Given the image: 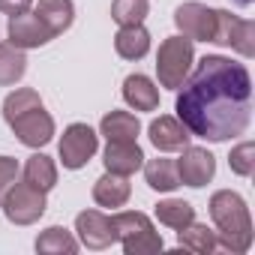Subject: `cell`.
<instances>
[{"instance_id":"8992f818","label":"cell","mask_w":255,"mask_h":255,"mask_svg":"<svg viewBox=\"0 0 255 255\" xmlns=\"http://www.w3.org/2000/svg\"><path fill=\"white\" fill-rule=\"evenodd\" d=\"M96 147H99V135L90 129L87 123H72V126H66V129H63V138H60V162H63V168H69V171L84 168V165L93 159Z\"/></svg>"},{"instance_id":"7402d4cb","label":"cell","mask_w":255,"mask_h":255,"mask_svg":"<svg viewBox=\"0 0 255 255\" xmlns=\"http://www.w3.org/2000/svg\"><path fill=\"white\" fill-rule=\"evenodd\" d=\"M177 246L189 249L195 255H210L213 249H219L216 246V231L207 228V225H201V222H189L186 228H180L177 231Z\"/></svg>"},{"instance_id":"484cf974","label":"cell","mask_w":255,"mask_h":255,"mask_svg":"<svg viewBox=\"0 0 255 255\" xmlns=\"http://www.w3.org/2000/svg\"><path fill=\"white\" fill-rule=\"evenodd\" d=\"M150 12L147 0H114L111 3V18L120 27H129V24H141Z\"/></svg>"},{"instance_id":"44dd1931","label":"cell","mask_w":255,"mask_h":255,"mask_svg":"<svg viewBox=\"0 0 255 255\" xmlns=\"http://www.w3.org/2000/svg\"><path fill=\"white\" fill-rule=\"evenodd\" d=\"M24 183H30L39 192L54 189L57 186V165H54V159L45 156V153H33L27 159V165H24Z\"/></svg>"},{"instance_id":"d6986e66","label":"cell","mask_w":255,"mask_h":255,"mask_svg":"<svg viewBox=\"0 0 255 255\" xmlns=\"http://www.w3.org/2000/svg\"><path fill=\"white\" fill-rule=\"evenodd\" d=\"M114 48L123 60H141L150 51V33L141 24H129V27H120L114 36Z\"/></svg>"},{"instance_id":"52a82bcc","label":"cell","mask_w":255,"mask_h":255,"mask_svg":"<svg viewBox=\"0 0 255 255\" xmlns=\"http://www.w3.org/2000/svg\"><path fill=\"white\" fill-rule=\"evenodd\" d=\"M213 42L216 45H228L234 48L240 57H252L255 54V24L246 18L231 15L228 9H216V30H213Z\"/></svg>"},{"instance_id":"4316f807","label":"cell","mask_w":255,"mask_h":255,"mask_svg":"<svg viewBox=\"0 0 255 255\" xmlns=\"http://www.w3.org/2000/svg\"><path fill=\"white\" fill-rule=\"evenodd\" d=\"M36 105H42L39 93H36V90H30V87H18V90H12V93L3 99V120L9 123L12 117H18V114L30 111V108H36Z\"/></svg>"},{"instance_id":"2e32d148","label":"cell","mask_w":255,"mask_h":255,"mask_svg":"<svg viewBox=\"0 0 255 255\" xmlns=\"http://www.w3.org/2000/svg\"><path fill=\"white\" fill-rule=\"evenodd\" d=\"M132 195V186H129V177L123 174H114V171H105L96 183H93V201L99 207H123Z\"/></svg>"},{"instance_id":"f546056e","label":"cell","mask_w":255,"mask_h":255,"mask_svg":"<svg viewBox=\"0 0 255 255\" xmlns=\"http://www.w3.org/2000/svg\"><path fill=\"white\" fill-rule=\"evenodd\" d=\"M33 0H0V12L6 15H18V12H27Z\"/></svg>"},{"instance_id":"30bf717a","label":"cell","mask_w":255,"mask_h":255,"mask_svg":"<svg viewBox=\"0 0 255 255\" xmlns=\"http://www.w3.org/2000/svg\"><path fill=\"white\" fill-rule=\"evenodd\" d=\"M174 165H177L180 183L183 186H192V189L207 186L213 180V174H216V159H213V153L207 147H189L186 144L183 153H180V159Z\"/></svg>"},{"instance_id":"ac0fdd59","label":"cell","mask_w":255,"mask_h":255,"mask_svg":"<svg viewBox=\"0 0 255 255\" xmlns=\"http://www.w3.org/2000/svg\"><path fill=\"white\" fill-rule=\"evenodd\" d=\"M138 132L141 123L129 111H111L99 123V135H105L108 141H138Z\"/></svg>"},{"instance_id":"9a60e30c","label":"cell","mask_w":255,"mask_h":255,"mask_svg":"<svg viewBox=\"0 0 255 255\" xmlns=\"http://www.w3.org/2000/svg\"><path fill=\"white\" fill-rule=\"evenodd\" d=\"M123 99H126V105L135 108V111H156L159 108V87L147 75H141V72L126 75V81H123Z\"/></svg>"},{"instance_id":"3957f363","label":"cell","mask_w":255,"mask_h":255,"mask_svg":"<svg viewBox=\"0 0 255 255\" xmlns=\"http://www.w3.org/2000/svg\"><path fill=\"white\" fill-rule=\"evenodd\" d=\"M111 222H114L117 240H120V246H123L126 255H153V252H159L165 246L162 243V234L153 228L150 216L141 213V210L114 213Z\"/></svg>"},{"instance_id":"5bb4252c","label":"cell","mask_w":255,"mask_h":255,"mask_svg":"<svg viewBox=\"0 0 255 255\" xmlns=\"http://www.w3.org/2000/svg\"><path fill=\"white\" fill-rule=\"evenodd\" d=\"M102 162H105V171L132 177L144 165V150L138 147V141H108Z\"/></svg>"},{"instance_id":"277c9868","label":"cell","mask_w":255,"mask_h":255,"mask_svg":"<svg viewBox=\"0 0 255 255\" xmlns=\"http://www.w3.org/2000/svg\"><path fill=\"white\" fill-rule=\"evenodd\" d=\"M192 60H195L192 39H186V36H168L159 45V54H156L159 84L168 87V90H177L186 81V75L192 72Z\"/></svg>"},{"instance_id":"ba28073f","label":"cell","mask_w":255,"mask_h":255,"mask_svg":"<svg viewBox=\"0 0 255 255\" xmlns=\"http://www.w3.org/2000/svg\"><path fill=\"white\" fill-rule=\"evenodd\" d=\"M9 129L24 147H45L54 138V117L45 111V105H36L18 117L9 120Z\"/></svg>"},{"instance_id":"e0dca14e","label":"cell","mask_w":255,"mask_h":255,"mask_svg":"<svg viewBox=\"0 0 255 255\" xmlns=\"http://www.w3.org/2000/svg\"><path fill=\"white\" fill-rule=\"evenodd\" d=\"M33 12L42 18V24L51 30V36H60L63 30L72 27L75 3H72V0H39Z\"/></svg>"},{"instance_id":"4fadbf2b","label":"cell","mask_w":255,"mask_h":255,"mask_svg":"<svg viewBox=\"0 0 255 255\" xmlns=\"http://www.w3.org/2000/svg\"><path fill=\"white\" fill-rule=\"evenodd\" d=\"M147 135H150V144L159 150V153H174V150H183L189 144V129L171 114H159L156 120H150L147 126Z\"/></svg>"},{"instance_id":"cb8c5ba5","label":"cell","mask_w":255,"mask_h":255,"mask_svg":"<svg viewBox=\"0 0 255 255\" xmlns=\"http://www.w3.org/2000/svg\"><path fill=\"white\" fill-rule=\"evenodd\" d=\"M27 72V57L21 48H15L12 42H0V87H9L15 81H21Z\"/></svg>"},{"instance_id":"ffe728a7","label":"cell","mask_w":255,"mask_h":255,"mask_svg":"<svg viewBox=\"0 0 255 255\" xmlns=\"http://www.w3.org/2000/svg\"><path fill=\"white\" fill-rule=\"evenodd\" d=\"M141 168H144V180H147V186L156 189V192H174V189L180 186V177H177V165H174V159L156 156V159L144 162Z\"/></svg>"},{"instance_id":"5b68a950","label":"cell","mask_w":255,"mask_h":255,"mask_svg":"<svg viewBox=\"0 0 255 255\" xmlns=\"http://www.w3.org/2000/svg\"><path fill=\"white\" fill-rule=\"evenodd\" d=\"M0 207H3L6 219L15 222V225H33L42 219L45 213V192L33 189L30 183H12L3 198H0Z\"/></svg>"},{"instance_id":"83f0119b","label":"cell","mask_w":255,"mask_h":255,"mask_svg":"<svg viewBox=\"0 0 255 255\" xmlns=\"http://www.w3.org/2000/svg\"><path fill=\"white\" fill-rule=\"evenodd\" d=\"M228 165H231V171H234V174L249 177V174L255 171V144H252V141H240V144L231 150Z\"/></svg>"},{"instance_id":"7c38bea8","label":"cell","mask_w":255,"mask_h":255,"mask_svg":"<svg viewBox=\"0 0 255 255\" xmlns=\"http://www.w3.org/2000/svg\"><path fill=\"white\" fill-rule=\"evenodd\" d=\"M75 234L87 249H108L111 243H117L114 222L102 210H81L75 216Z\"/></svg>"},{"instance_id":"603a6c76","label":"cell","mask_w":255,"mask_h":255,"mask_svg":"<svg viewBox=\"0 0 255 255\" xmlns=\"http://www.w3.org/2000/svg\"><path fill=\"white\" fill-rule=\"evenodd\" d=\"M36 252H42V255H75L78 240L72 237V231H66L60 225H51L36 237Z\"/></svg>"},{"instance_id":"d4e9b609","label":"cell","mask_w":255,"mask_h":255,"mask_svg":"<svg viewBox=\"0 0 255 255\" xmlns=\"http://www.w3.org/2000/svg\"><path fill=\"white\" fill-rule=\"evenodd\" d=\"M156 219L162 222V225H168V228H174V231H180V228H186L189 222H195V207L189 204V201H183V198H165V201H159L156 204Z\"/></svg>"},{"instance_id":"9c48e42d","label":"cell","mask_w":255,"mask_h":255,"mask_svg":"<svg viewBox=\"0 0 255 255\" xmlns=\"http://www.w3.org/2000/svg\"><path fill=\"white\" fill-rule=\"evenodd\" d=\"M174 24H177L180 36H186V39H192V42H213L216 9L198 3V0H189V3H180V6H177Z\"/></svg>"},{"instance_id":"8fae6325","label":"cell","mask_w":255,"mask_h":255,"mask_svg":"<svg viewBox=\"0 0 255 255\" xmlns=\"http://www.w3.org/2000/svg\"><path fill=\"white\" fill-rule=\"evenodd\" d=\"M6 36L15 48L27 51V48H42L45 42H51V30L42 24V18L36 12H18V15H9V24H6Z\"/></svg>"},{"instance_id":"4dcf8cb0","label":"cell","mask_w":255,"mask_h":255,"mask_svg":"<svg viewBox=\"0 0 255 255\" xmlns=\"http://www.w3.org/2000/svg\"><path fill=\"white\" fill-rule=\"evenodd\" d=\"M234 3H237V6H252L255 0H234Z\"/></svg>"},{"instance_id":"6da1fadb","label":"cell","mask_w":255,"mask_h":255,"mask_svg":"<svg viewBox=\"0 0 255 255\" xmlns=\"http://www.w3.org/2000/svg\"><path fill=\"white\" fill-rule=\"evenodd\" d=\"M177 120L204 141H228L246 132L252 120L249 69L231 57L207 54L177 87Z\"/></svg>"},{"instance_id":"7a4b0ae2","label":"cell","mask_w":255,"mask_h":255,"mask_svg":"<svg viewBox=\"0 0 255 255\" xmlns=\"http://www.w3.org/2000/svg\"><path fill=\"white\" fill-rule=\"evenodd\" d=\"M210 219L216 225V246L231 252V255H243L252 246V219H249V207L243 201V195L231 192V189H219L210 195Z\"/></svg>"},{"instance_id":"f1b7e54d","label":"cell","mask_w":255,"mask_h":255,"mask_svg":"<svg viewBox=\"0 0 255 255\" xmlns=\"http://www.w3.org/2000/svg\"><path fill=\"white\" fill-rule=\"evenodd\" d=\"M15 180H18V159L0 153V198H3V192H6Z\"/></svg>"}]
</instances>
